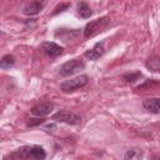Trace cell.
<instances>
[{
	"mask_svg": "<svg viewBox=\"0 0 160 160\" xmlns=\"http://www.w3.org/2000/svg\"><path fill=\"white\" fill-rule=\"evenodd\" d=\"M76 9H78V12H79V15H80L81 18H84V19H88V18H90V16L92 15V11H91L90 6H89L86 2H84V1H80V2H78V6H76Z\"/></svg>",
	"mask_w": 160,
	"mask_h": 160,
	"instance_id": "cell-11",
	"label": "cell"
},
{
	"mask_svg": "<svg viewBox=\"0 0 160 160\" xmlns=\"http://www.w3.org/2000/svg\"><path fill=\"white\" fill-rule=\"evenodd\" d=\"M110 19L108 16H102L99 19H95L90 22L86 24L85 29H84V36L85 38H92L95 35H98L99 32H102L108 29V26L110 25Z\"/></svg>",
	"mask_w": 160,
	"mask_h": 160,
	"instance_id": "cell-2",
	"label": "cell"
},
{
	"mask_svg": "<svg viewBox=\"0 0 160 160\" xmlns=\"http://www.w3.org/2000/svg\"><path fill=\"white\" fill-rule=\"evenodd\" d=\"M69 6H70L69 4H61V5H59V6H56V8H55V10L52 11V15H56V14H58L59 11H62L64 9H68Z\"/></svg>",
	"mask_w": 160,
	"mask_h": 160,
	"instance_id": "cell-16",
	"label": "cell"
},
{
	"mask_svg": "<svg viewBox=\"0 0 160 160\" xmlns=\"http://www.w3.org/2000/svg\"><path fill=\"white\" fill-rule=\"evenodd\" d=\"M89 82V76L88 75H79L75 76L70 80H65L60 84V90L62 92H72L82 86H85Z\"/></svg>",
	"mask_w": 160,
	"mask_h": 160,
	"instance_id": "cell-3",
	"label": "cell"
},
{
	"mask_svg": "<svg viewBox=\"0 0 160 160\" xmlns=\"http://www.w3.org/2000/svg\"><path fill=\"white\" fill-rule=\"evenodd\" d=\"M142 158V151L138 150V149H132V150H128V152L124 155V159L126 160H131V159H141Z\"/></svg>",
	"mask_w": 160,
	"mask_h": 160,
	"instance_id": "cell-13",
	"label": "cell"
},
{
	"mask_svg": "<svg viewBox=\"0 0 160 160\" xmlns=\"http://www.w3.org/2000/svg\"><path fill=\"white\" fill-rule=\"evenodd\" d=\"M40 50L46 54L50 58H56V56H60L64 51L62 46L58 45L56 42H52V41H44L41 45H40Z\"/></svg>",
	"mask_w": 160,
	"mask_h": 160,
	"instance_id": "cell-6",
	"label": "cell"
},
{
	"mask_svg": "<svg viewBox=\"0 0 160 160\" xmlns=\"http://www.w3.org/2000/svg\"><path fill=\"white\" fill-rule=\"evenodd\" d=\"M85 68V64L78 59H72V60H69L66 61L65 64H62L59 69V74L61 76H69V75H72V74H76L78 71L82 70Z\"/></svg>",
	"mask_w": 160,
	"mask_h": 160,
	"instance_id": "cell-5",
	"label": "cell"
},
{
	"mask_svg": "<svg viewBox=\"0 0 160 160\" xmlns=\"http://www.w3.org/2000/svg\"><path fill=\"white\" fill-rule=\"evenodd\" d=\"M102 54H104V42L101 41V42H96L92 49L85 51V58H88L89 60L95 61V60H98Z\"/></svg>",
	"mask_w": 160,
	"mask_h": 160,
	"instance_id": "cell-10",
	"label": "cell"
},
{
	"mask_svg": "<svg viewBox=\"0 0 160 160\" xmlns=\"http://www.w3.org/2000/svg\"><path fill=\"white\" fill-rule=\"evenodd\" d=\"M34 159V160H44L46 158V152L45 150L39 146V145H32V146H21L19 149H16L15 151H12L9 156H6L5 159Z\"/></svg>",
	"mask_w": 160,
	"mask_h": 160,
	"instance_id": "cell-1",
	"label": "cell"
},
{
	"mask_svg": "<svg viewBox=\"0 0 160 160\" xmlns=\"http://www.w3.org/2000/svg\"><path fill=\"white\" fill-rule=\"evenodd\" d=\"M15 64V58L10 54H6L1 58V61H0V66L1 69H10L12 65Z\"/></svg>",
	"mask_w": 160,
	"mask_h": 160,
	"instance_id": "cell-12",
	"label": "cell"
},
{
	"mask_svg": "<svg viewBox=\"0 0 160 160\" xmlns=\"http://www.w3.org/2000/svg\"><path fill=\"white\" fill-rule=\"evenodd\" d=\"M124 80L128 82H134L136 80H139L141 78V72L140 71H135V72H129V74H124L122 75Z\"/></svg>",
	"mask_w": 160,
	"mask_h": 160,
	"instance_id": "cell-14",
	"label": "cell"
},
{
	"mask_svg": "<svg viewBox=\"0 0 160 160\" xmlns=\"http://www.w3.org/2000/svg\"><path fill=\"white\" fill-rule=\"evenodd\" d=\"M54 121L58 122H65V124H70V125H79L81 122V118L80 115L71 112L69 110H59L58 112H55L51 118Z\"/></svg>",
	"mask_w": 160,
	"mask_h": 160,
	"instance_id": "cell-4",
	"label": "cell"
},
{
	"mask_svg": "<svg viewBox=\"0 0 160 160\" xmlns=\"http://www.w3.org/2000/svg\"><path fill=\"white\" fill-rule=\"evenodd\" d=\"M46 2H48V0H32L30 4H28L24 8V14L28 15V16L36 15L45 8Z\"/></svg>",
	"mask_w": 160,
	"mask_h": 160,
	"instance_id": "cell-7",
	"label": "cell"
},
{
	"mask_svg": "<svg viewBox=\"0 0 160 160\" xmlns=\"http://www.w3.org/2000/svg\"><path fill=\"white\" fill-rule=\"evenodd\" d=\"M142 106L146 111L151 114H159L160 112V98H149L142 101Z\"/></svg>",
	"mask_w": 160,
	"mask_h": 160,
	"instance_id": "cell-9",
	"label": "cell"
},
{
	"mask_svg": "<svg viewBox=\"0 0 160 160\" xmlns=\"http://www.w3.org/2000/svg\"><path fill=\"white\" fill-rule=\"evenodd\" d=\"M52 109H54V105L51 102L44 101V102H39L35 106H32L31 108V112L34 115H36V116H45V115L50 114Z\"/></svg>",
	"mask_w": 160,
	"mask_h": 160,
	"instance_id": "cell-8",
	"label": "cell"
},
{
	"mask_svg": "<svg viewBox=\"0 0 160 160\" xmlns=\"http://www.w3.org/2000/svg\"><path fill=\"white\" fill-rule=\"evenodd\" d=\"M44 121H45V119H42L41 116H39V118H31V119L28 120L26 125H28V126H36V125L42 124Z\"/></svg>",
	"mask_w": 160,
	"mask_h": 160,
	"instance_id": "cell-15",
	"label": "cell"
}]
</instances>
